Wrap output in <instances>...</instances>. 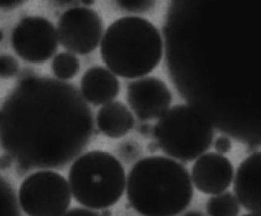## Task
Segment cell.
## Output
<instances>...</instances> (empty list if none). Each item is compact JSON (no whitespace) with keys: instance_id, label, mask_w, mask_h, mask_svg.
<instances>
[{"instance_id":"603a6c76","label":"cell","mask_w":261,"mask_h":216,"mask_svg":"<svg viewBox=\"0 0 261 216\" xmlns=\"http://www.w3.org/2000/svg\"><path fill=\"white\" fill-rule=\"evenodd\" d=\"M56 4L60 6L69 5L75 2L76 0H53Z\"/></svg>"},{"instance_id":"7402d4cb","label":"cell","mask_w":261,"mask_h":216,"mask_svg":"<svg viewBox=\"0 0 261 216\" xmlns=\"http://www.w3.org/2000/svg\"><path fill=\"white\" fill-rule=\"evenodd\" d=\"M13 158L10 155L7 153L0 158V168H8L11 166Z\"/></svg>"},{"instance_id":"7c38bea8","label":"cell","mask_w":261,"mask_h":216,"mask_svg":"<svg viewBox=\"0 0 261 216\" xmlns=\"http://www.w3.org/2000/svg\"><path fill=\"white\" fill-rule=\"evenodd\" d=\"M120 87L115 74L101 66L89 68L81 80V94L85 101L94 106L112 101L120 92Z\"/></svg>"},{"instance_id":"7a4b0ae2","label":"cell","mask_w":261,"mask_h":216,"mask_svg":"<svg viewBox=\"0 0 261 216\" xmlns=\"http://www.w3.org/2000/svg\"><path fill=\"white\" fill-rule=\"evenodd\" d=\"M193 193L187 169L172 158L146 157L128 175V200L143 215H176L189 206Z\"/></svg>"},{"instance_id":"3957f363","label":"cell","mask_w":261,"mask_h":216,"mask_svg":"<svg viewBox=\"0 0 261 216\" xmlns=\"http://www.w3.org/2000/svg\"><path fill=\"white\" fill-rule=\"evenodd\" d=\"M163 44L153 24L137 16L121 18L105 32L100 54L110 71L126 79L152 72L161 61Z\"/></svg>"},{"instance_id":"8992f818","label":"cell","mask_w":261,"mask_h":216,"mask_svg":"<svg viewBox=\"0 0 261 216\" xmlns=\"http://www.w3.org/2000/svg\"><path fill=\"white\" fill-rule=\"evenodd\" d=\"M19 205L31 216H59L66 214L71 202L69 182L51 170H40L22 182Z\"/></svg>"},{"instance_id":"8fae6325","label":"cell","mask_w":261,"mask_h":216,"mask_svg":"<svg viewBox=\"0 0 261 216\" xmlns=\"http://www.w3.org/2000/svg\"><path fill=\"white\" fill-rule=\"evenodd\" d=\"M260 152L253 153L238 167L234 178L235 196L244 209L260 215Z\"/></svg>"},{"instance_id":"9a60e30c","label":"cell","mask_w":261,"mask_h":216,"mask_svg":"<svg viewBox=\"0 0 261 216\" xmlns=\"http://www.w3.org/2000/svg\"><path fill=\"white\" fill-rule=\"evenodd\" d=\"M51 70L54 75L59 80H71L79 74L80 62L73 53H59L55 56L51 62Z\"/></svg>"},{"instance_id":"4fadbf2b","label":"cell","mask_w":261,"mask_h":216,"mask_svg":"<svg viewBox=\"0 0 261 216\" xmlns=\"http://www.w3.org/2000/svg\"><path fill=\"white\" fill-rule=\"evenodd\" d=\"M99 130L110 138H123L134 128V118L126 104L120 101L110 102L97 114Z\"/></svg>"},{"instance_id":"ac0fdd59","label":"cell","mask_w":261,"mask_h":216,"mask_svg":"<svg viewBox=\"0 0 261 216\" xmlns=\"http://www.w3.org/2000/svg\"><path fill=\"white\" fill-rule=\"evenodd\" d=\"M19 71L18 60L10 54L0 55V78L10 79Z\"/></svg>"},{"instance_id":"e0dca14e","label":"cell","mask_w":261,"mask_h":216,"mask_svg":"<svg viewBox=\"0 0 261 216\" xmlns=\"http://www.w3.org/2000/svg\"><path fill=\"white\" fill-rule=\"evenodd\" d=\"M122 11L130 13H144L155 7L156 0H115Z\"/></svg>"},{"instance_id":"9c48e42d","label":"cell","mask_w":261,"mask_h":216,"mask_svg":"<svg viewBox=\"0 0 261 216\" xmlns=\"http://www.w3.org/2000/svg\"><path fill=\"white\" fill-rule=\"evenodd\" d=\"M126 97L133 112L141 121L160 118L169 109L172 100L166 83L154 77H143L129 83Z\"/></svg>"},{"instance_id":"6da1fadb","label":"cell","mask_w":261,"mask_h":216,"mask_svg":"<svg viewBox=\"0 0 261 216\" xmlns=\"http://www.w3.org/2000/svg\"><path fill=\"white\" fill-rule=\"evenodd\" d=\"M94 118L72 85L29 76L0 109V145L24 169L59 168L91 141Z\"/></svg>"},{"instance_id":"5bb4252c","label":"cell","mask_w":261,"mask_h":216,"mask_svg":"<svg viewBox=\"0 0 261 216\" xmlns=\"http://www.w3.org/2000/svg\"><path fill=\"white\" fill-rule=\"evenodd\" d=\"M207 201V211L212 216H234L239 213L240 205L230 192L215 194Z\"/></svg>"},{"instance_id":"d4e9b609","label":"cell","mask_w":261,"mask_h":216,"mask_svg":"<svg viewBox=\"0 0 261 216\" xmlns=\"http://www.w3.org/2000/svg\"><path fill=\"white\" fill-rule=\"evenodd\" d=\"M4 39V32L2 30L0 29V42H2Z\"/></svg>"},{"instance_id":"ba28073f","label":"cell","mask_w":261,"mask_h":216,"mask_svg":"<svg viewBox=\"0 0 261 216\" xmlns=\"http://www.w3.org/2000/svg\"><path fill=\"white\" fill-rule=\"evenodd\" d=\"M57 30L45 18L29 16L13 28L11 45L22 60L32 64H43L56 54L59 47Z\"/></svg>"},{"instance_id":"cb8c5ba5","label":"cell","mask_w":261,"mask_h":216,"mask_svg":"<svg viewBox=\"0 0 261 216\" xmlns=\"http://www.w3.org/2000/svg\"><path fill=\"white\" fill-rule=\"evenodd\" d=\"M81 3L85 7H91L95 4L96 0H80Z\"/></svg>"},{"instance_id":"5b68a950","label":"cell","mask_w":261,"mask_h":216,"mask_svg":"<svg viewBox=\"0 0 261 216\" xmlns=\"http://www.w3.org/2000/svg\"><path fill=\"white\" fill-rule=\"evenodd\" d=\"M153 135L165 153L180 161H192L210 148L214 129L195 108L178 105L159 118Z\"/></svg>"},{"instance_id":"2e32d148","label":"cell","mask_w":261,"mask_h":216,"mask_svg":"<svg viewBox=\"0 0 261 216\" xmlns=\"http://www.w3.org/2000/svg\"><path fill=\"white\" fill-rule=\"evenodd\" d=\"M17 204L11 187L0 178V215H17Z\"/></svg>"},{"instance_id":"52a82bcc","label":"cell","mask_w":261,"mask_h":216,"mask_svg":"<svg viewBox=\"0 0 261 216\" xmlns=\"http://www.w3.org/2000/svg\"><path fill=\"white\" fill-rule=\"evenodd\" d=\"M59 42L69 52L85 55L98 47L103 33V22L92 9L76 7L59 18L57 28Z\"/></svg>"},{"instance_id":"44dd1931","label":"cell","mask_w":261,"mask_h":216,"mask_svg":"<svg viewBox=\"0 0 261 216\" xmlns=\"http://www.w3.org/2000/svg\"><path fill=\"white\" fill-rule=\"evenodd\" d=\"M68 215H98L99 212L91 208H75L66 212Z\"/></svg>"},{"instance_id":"277c9868","label":"cell","mask_w":261,"mask_h":216,"mask_svg":"<svg viewBox=\"0 0 261 216\" xmlns=\"http://www.w3.org/2000/svg\"><path fill=\"white\" fill-rule=\"evenodd\" d=\"M68 179L75 200L94 210L106 209L115 205L123 196L126 184L121 163L101 150L79 157L70 169Z\"/></svg>"},{"instance_id":"d6986e66","label":"cell","mask_w":261,"mask_h":216,"mask_svg":"<svg viewBox=\"0 0 261 216\" xmlns=\"http://www.w3.org/2000/svg\"><path fill=\"white\" fill-rule=\"evenodd\" d=\"M214 147L218 153L225 155L231 150L232 142L228 137L221 135L215 140Z\"/></svg>"},{"instance_id":"30bf717a","label":"cell","mask_w":261,"mask_h":216,"mask_svg":"<svg viewBox=\"0 0 261 216\" xmlns=\"http://www.w3.org/2000/svg\"><path fill=\"white\" fill-rule=\"evenodd\" d=\"M233 174L231 161L214 152L198 157L192 170L194 185L198 191L207 195L225 191L233 181Z\"/></svg>"},{"instance_id":"ffe728a7","label":"cell","mask_w":261,"mask_h":216,"mask_svg":"<svg viewBox=\"0 0 261 216\" xmlns=\"http://www.w3.org/2000/svg\"><path fill=\"white\" fill-rule=\"evenodd\" d=\"M27 0H0V10L10 11L23 5Z\"/></svg>"}]
</instances>
